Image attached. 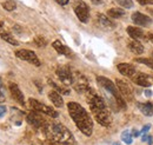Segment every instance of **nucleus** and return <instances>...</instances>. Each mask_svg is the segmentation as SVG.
Returning <instances> with one entry per match:
<instances>
[{"label":"nucleus","instance_id":"1","mask_svg":"<svg viewBox=\"0 0 153 145\" xmlns=\"http://www.w3.org/2000/svg\"><path fill=\"white\" fill-rule=\"evenodd\" d=\"M67 109H68V113H70L71 118L76 123V127L85 136L90 137L93 132V122H92V118L90 117V114L87 113V111L80 104L74 103V102H70L67 104Z\"/></svg>","mask_w":153,"mask_h":145},{"label":"nucleus","instance_id":"2","mask_svg":"<svg viewBox=\"0 0 153 145\" xmlns=\"http://www.w3.org/2000/svg\"><path fill=\"white\" fill-rule=\"evenodd\" d=\"M47 137L57 145H76L72 132L62 124H50L45 127Z\"/></svg>","mask_w":153,"mask_h":145},{"label":"nucleus","instance_id":"3","mask_svg":"<svg viewBox=\"0 0 153 145\" xmlns=\"http://www.w3.org/2000/svg\"><path fill=\"white\" fill-rule=\"evenodd\" d=\"M88 105L91 108V112L93 114V117L97 119V122L99 124H101L102 126H110L111 125V116L110 112L107 110V106L105 105L102 98H100L97 94H91L88 97Z\"/></svg>","mask_w":153,"mask_h":145},{"label":"nucleus","instance_id":"4","mask_svg":"<svg viewBox=\"0 0 153 145\" xmlns=\"http://www.w3.org/2000/svg\"><path fill=\"white\" fill-rule=\"evenodd\" d=\"M97 81H98V84H99L104 90L107 91L110 94L113 96V98L115 99V102H117V104H118V106H119L120 109H123V110L126 109V103H125L124 98L121 97V93L119 92L117 85H114L108 78L101 77V75L97 77Z\"/></svg>","mask_w":153,"mask_h":145},{"label":"nucleus","instance_id":"5","mask_svg":"<svg viewBox=\"0 0 153 145\" xmlns=\"http://www.w3.org/2000/svg\"><path fill=\"white\" fill-rule=\"evenodd\" d=\"M30 105H31V108L34 110V111H37L39 113H44V114H46L48 117L57 118L58 116H59V113L53 108H50V106L40 103V102L33 99V98H30Z\"/></svg>","mask_w":153,"mask_h":145},{"label":"nucleus","instance_id":"6","mask_svg":"<svg viewBox=\"0 0 153 145\" xmlns=\"http://www.w3.org/2000/svg\"><path fill=\"white\" fill-rule=\"evenodd\" d=\"M73 7H74V12H76L78 19L81 22L86 24L90 19V10H88V6L86 5V2H84L81 0H76Z\"/></svg>","mask_w":153,"mask_h":145},{"label":"nucleus","instance_id":"7","mask_svg":"<svg viewBox=\"0 0 153 145\" xmlns=\"http://www.w3.org/2000/svg\"><path fill=\"white\" fill-rule=\"evenodd\" d=\"M16 55L20 58L21 60H25L30 64H33L36 66H40V60L38 59L37 55L33 52V51H30V50H19L16 52Z\"/></svg>","mask_w":153,"mask_h":145},{"label":"nucleus","instance_id":"8","mask_svg":"<svg viewBox=\"0 0 153 145\" xmlns=\"http://www.w3.org/2000/svg\"><path fill=\"white\" fill-rule=\"evenodd\" d=\"M115 84H117V87H118L119 92H120L125 98H127L128 100H131V99L133 98V89H132V86H131L126 80L117 79Z\"/></svg>","mask_w":153,"mask_h":145},{"label":"nucleus","instance_id":"9","mask_svg":"<svg viewBox=\"0 0 153 145\" xmlns=\"http://www.w3.org/2000/svg\"><path fill=\"white\" fill-rule=\"evenodd\" d=\"M57 75L59 77L60 81H62L65 85H71L74 83V77L72 72L68 70V67H64V66L58 67Z\"/></svg>","mask_w":153,"mask_h":145},{"label":"nucleus","instance_id":"10","mask_svg":"<svg viewBox=\"0 0 153 145\" xmlns=\"http://www.w3.org/2000/svg\"><path fill=\"white\" fill-rule=\"evenodd\" d=\"M8 87H10V92H11L12 97L19 103L20 105L24 106L25 105V98H24V94H22L21 90L19 89V86L17 84H14V83H10Z\"/></svg>","mask_w":153,"mask_h":145},{"label":"nucleus","instance_id":"11","mask_svg":"<svg viewBox=\"0 0 153 145\" xmlns=\"http://www.w3.org/2000/svg\"><path fill=\"white\" fill-rule=\"evenodd\" d=\"M132 20L133 22H135L138 26H147L152 22V19L140 12H134L132 14Z\"/></svg>","mask_w":153,"mask_h":145},{"label":"nucleus","instance_id":"12","mask_svg":"<svg viewBox=\"0 0 153 145\" xmlns=\"http://www.w3.org/2000/svg\"><path fill=\"white\" fill-rule=\"evenodd\" d=\"M118 71L121 73L125 77H128V78H133L134 75L137 74L135 72V69L131 64H126V63H121L118 65Z\"/></svg>","mask_w":153,"mask_h":145},{"label":"nucleus","instance_id":"13","mask_svg":"<svg viewBox=\"0 0 153 145\" xmlns=\"http://www.w3.org/2000/svg\"><path fill=\"white\" fill-rule=\"evenodd\" d=\"M133 81L137 85L143 86V87H150L152 85L150 77L147 74H144V73H137L133 77Z\"/></svg>","mask_w":153,"mask_h":145},{"label":"nucleus","instance_id":"14","mask_svg":"<svg viewBox=\"0 0 153 145\" xmlns=\"http://www.w3.org/2000/svg\"><path fill=\"white\" fill-rule=\"evenodd\" d=\"M27 122L36 127H41V126H44V124H45L44 118L40 117L37 113H30V114L27 116Z\"/></svg>","mask_w":153,"mask_h":145},{"label":"nucleus","instance_id":"15","mask_svg":"<svg viewBox=\"0 0 153 145\" xmlns=\"http://www.w3.org/2000/svg\"><path fill=\"white\" fill-rule=\"evenodd\" d=\"M127 33L128 36L131 37L133 40H139V39H143L144 38V31L139 27H134V26H128L127 27Z\"/></svg>","mask_w":153,"mask_h":145},{"label":"nucleus","instance_id":"16","mask_svg":"<svg viewBox=\"0 0 153 145\" xmlns=\"http://www.w3.org/2000/svg\"><path fill=\"white\" fill-rule=\"evenodd\" d=\"M52 45H53V47L56 49V51H57L58 53H60V55H67V57L71 55V50H70L67 46H65L60 40L53 41Z\"/></svg>","mask_w":153,"mask_h":145},{"label":"nucleus","instance_id":"17","mask_svg":"<svg viewBox=\"0 0 153 145\" xmlns=\"http://www.w3.org/2000/svg\"><path fill=\"white\" fill-rule=\"evenodd\" d=\"M138 109L143 112L144 116H147V117H151L153 116V103H138Z\"/></svg>","mask_w":153,"mask_h":145},{"label":"nucleus","instance_id":"18","mask_svg":"<svg viewBox=\"0 0 153 145\" xmlns=\"http://www.w3.org/2000/svg\"><path fill=\"white\" fill-rule=\"evenodd\" d=\"M48 98H50V100L53 103V105L56 108H61L64 105V99L61 98V96L58 93L57 91H51L48 93Z\"/></svg>","mask_w":153,"mask_h":145},{"label":"nucleus","instance_id":"19","mask_svg":"<svg viewBox=\"0 0 153 145\" xmlns=\"http://www.w3.org/2000/svg\"><path fill=\"white\" fill-rule=\"evenodd\" d=\"M127 46H128V49L135 53V55H141L143 52H144V46H143V44L140 43V41H138V40H131L128 44H127Z\"/></svg>","mask_w":153,"mask_h":145},{"label":"nucleus","instance_id":"20","mask_svg":"<svg viewBox=\"0 0 153 145\" xmlns=\"http://www.w3.org/2000/svg\"><path fill=\"white\" fill-rule=\"evenodd\" d=\"M0 37H1V39H4V41H7V43H8V44H11V45H14V46L19 45V41H18L14 37L12 36L10 32L1 31V32H0Z\"/></svg>","mask_w":153,"mask_h":145},{"label":"nucleus","instance_id":"21","mask_svg":"<svg viewBox=\"0 0 153 145\" xmlns=\"http://www.w3.org/2000/svg\"><path fill=\"white\" fill-rule=\"evenodd\" d=\"M98 20H99V22L104 27H107V28H113L114 27V24L107 18L106 16H104V14H98Z\"/></svg>","mask_w":153,"mask_h":145},{"label":"nucleus","instance_id":"22","mask_svg":"<svg viewBox=\"0 0 153 145\" xmlns=\"http://www.w3.org/2000/svg\"><path fill=\"white\" fill-rule=\"evenodd\" d=\"M125 14V12H124V10H121V8H111V10H108L107 11V16L110 17V18H114V19H118L120 18V17H123Z\"/></svg>","mask_w":153,"mask_h":145},{"label":"nucleus","instance_id":"23","mask_svg":"<svg viewBox=\"0 0 153 145\" xmlns=\"http://www.w3.org/2000/svg\"><path fill=\"white\" fill-rule=\"evenodd\" d=\"M121 139H123V142H124L125 144H127V145L132 144V142H133V135H132L130 131H124V132L121 133Z\"/></svg>","mask_w":153,"mask_h":145},{"label":"nucleus","instance_id":"24","mask_svg":"<svg viewBox=\"0 0 153 145\" xmlns=\"http://www.w3.org/2000/svg\"><path fill=\"white\" fill-rule=\"evenodd\" d=\"M47 83H48V84H50L54 90L57 91L58 93H62V94H68V93H70V91L67 90V89H64V87H61V86L57 85V84H56L54 81H52L51 79H48V80H47Z\"/></svg>","mask_w":153,"mask_h":145},{"label":"nucleus","instance_id":"25","mask_svg":"<svg viewBox=\"0 0 153 145\" xmlns=\"http://www.w3.org/2000/svg\"><path fill=\"white\" fill-rule=\"evenodd\" d=\"M2 7L6 10V11H14L17 8V4L12 0H7L5 2H2Z\"/></svg>","mask_w":153,"mask_h":145},{"label":"nucleus","instance_id":"26","mask_svg":"<svg viewBox=\"0 0 153 145\" xmlns=\"http://www.w3.org/2000/svg\"><path fill=\"white\" fill-rule=\"evenodd\" d=\"M115 2L119 4V6H121L124 8H132L133 7L132 0H115Z\"/></svg>","mask_w":153,"mask_h":145},{"label":"nucleus","instance_id":"27","mask_svg":"<svg viewBox=\"0 0 153 145\" xmlns=\"http://www.w3.org/2000/svg\"><path fill=\"white\" fill-rule=\"evenodd\" d=\"M135 61L140 63V64H144V65H147L149 67H151L153 70V59H145V58H137Z\"/></svg>","mask_w":153,"mask_h":145},{"label":"nucleus","instance_id":"28","mask_svg":"<svg viewBox=\"0 0 153 145\" xmlns=\"http://www.w3.org/2000/svg\"><path fill=\"white\" fill-rule=\"evenodd\" d=\"M34 43H36V45L39 46V47H44V46H46V40H45V38H42V37H37L36 39H34Z\"/></svg>","mask_w":153,"mask_h":145},{"label":"nucleus","instance_id":"29","mask_svg":"<svg viewBox=\"0 0 153 145\" xmlns=\"http://www.w3.org/2000/svg\"><path fill=\"white\" fill-rule=\"evenodd\" d=\"M140 5L145 6V5H153V0H137Z\"/></svg>","mask_w":153,"mask_h":145},{"label":"nucleus","instance_id":"30","mask_svg":"<svg viewBox=\"0 0 153 145\" xmlns=\"http://www.w3.org/2000/svg\"><path fill=\"white\" fill-rule=\"evenodd\" d=\"M6 111H7V109H6V106H4V105H0V118L6 113Z\"/></svg>","mask_w":153,"mask_h":145},{"label":"nucleus","instance_id":"31","mask_svg":"<svg viewBox=\"0 0 153 145\" xmlns=\"http://www.w3.org/2000/svg\"><path fill=\"white\" fill-rule=\"evenodd\" d=\"M150 129H151V125H150V124H147V125H145V126L143 127V130H141L140 132H141V133H146V132H147Z\"/></svg>","mask_w":153,"mask_h":145},{"label":"nucleus","instance_id":"32","mask_svg":"<svg viewBox=\"0 0 153 145\" xmlns=\"http://www.w3.org/2000/svg\"><path fill=\"white\" fill-rule=\"evenodd\" d=\"M59 5H61V6H65V5H67L68 4V0H56Z\"/></svg>","mask_w":153,"mask_h":145},{"label":"nucleus","instance_id":"33","mask_svg":"<svg viewBox=\"0 0 153 145\" xmlns=\"http://www.w3.org/2000/svg\"><path fill=\"white\" fill-rule=\"evenodd\" d=\"M140 133H141V132H140V131H137V130H133V131H132L133 137H139V136H140Z\"/></svg>","mask_w":153,"mask_h":145},{"label":"nucleus","instance_id":"34","mask_svg":"<svg viewBox=\"0 0 153 145\" xmlns=\"http://www.w3.org/2000/svg\"><path fill=\"white\" fill-rule=\"evenodd\" d=\"M2 102H5V94L0 90V103H2Z\"/></svg>","mask_w":153,"mask_h":145},{"label":"nucleus","instance_id":"35","mask_svg":"<svg viewBox=\"0 0 153 145\" xmlns=\"http://www.w3.org/2000/svg\"><path fill=\"white\" fill-rule=\"evenodd\" d=\"M145 96H146V97H151V96H152V91L146 90V91H145Z\"/></svg>","mask_w":153,"mask_h":145},{"label":"nucleus","instance_id":"36","mask_svg":"<svg viewBox=\"0 0 153 145\" xmlns=\"http://www.w3.org/2000/svg\"><path fill=\"white\" fill-rule=\"evenodd\" d=\"M147 138H149V135H146V133H145V135H144V137H143V142H146V141H147Z\"/></svg>","mask_w":153,"mask_h":145},{"label":"nucleus","instance_id":"37","mask_svg":"<svg viewBox=\"0 0 153 145\" xmlns=\"http://www.w3.org/2000/svg\"><path fill=\"white\" fill-rule=\"evenodd\" d=\"M147 143H149V144L152 143V136H150V135H149V138H147Z\"/></svg>","mask_w":153,"mask_h":145},{"label":"nucleus","instance_id":"38","mask_svg":"<svg viewBox=\"0 0 153 145\" xmlns=\"http://www.w3.org/2000/svg\"><path fill=\"white\" fill-rule=\"evenodd\" d=\"M92 1H93L96 5H99V4H101V1H102V0H92Z\"/></svg>","mask_w":153,"mask_h":145},{"label":"nucleus","instance_id":"39","mask_svg":"<svg viewBox=\"0 0 153 145\" xmlns=\"http://www.w3.org/2000/svg\"><path fill=\"white\" fill-rule=\"evenodd\" d=\"M149 39H150V41L153 44V34H149Z\"/></svg>","mask_w":153,"mask_h":145},{"label":"nucleus","instance_id":"40","mask_svg":"<svg viewBox=\"0 0 153 145\" xmlns=\"http://www.w3.org/2000/svg\"><path fill=\"white\" fill-rule=\"evenodd\" d=\"M2 87V80H1V78H0V89Z\"/></svg>","mask_w":153,"mask_h":145},{"label":"nucleus","instance_id":"41","mask_svg":"<svg viewBox=\"0 0 153 145\" xmlns=\"http://www.w3.org/2000/svg\"><path fill=\"white\" fill-rule=\"evenodd\" d=\"M151 58H152V59H153V51H152V52H151Z\"/></svg>","mask_w":153,"mask_h":145},{"label":"nucleus","instance_id":"42","mask_svg":"<svg viewBox=\"0 0 153 145\" xmlns=\"http://www.w3.org/2000/svg\"><path fill=\"white\" fill-rule=\"evenodd\" d=\"M114 145H119V144H118V143H115V144Z\"/></svg>","mask_w":153,"mask_h":145}]
</instances>
